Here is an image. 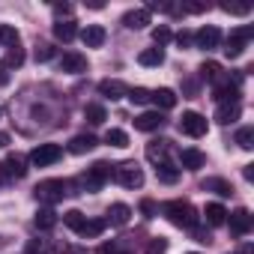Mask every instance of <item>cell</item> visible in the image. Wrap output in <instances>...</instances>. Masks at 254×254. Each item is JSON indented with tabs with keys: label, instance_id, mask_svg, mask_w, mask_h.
<instances>
[{
	"label": "cell",
	"instance_id": "obj_15",
	"mask_svg": "<svg viewBox=\"0 0 254 254\" xmlns=\"http://www.w3.org/2000/svg\"><path fill=\"white\" fill-rule=\"evenodd\" d=\"M162 123H165V120H162L159 111H144L141 117H135V129H141V132H156Z\"/></svg>",
	"mask_w": 254,
	"mask_h": 254
},
{
	"label": "cell",
	"instance_id": "obj_41",
	"mask_svg": "<svg viewBox=\"0 0 254 254\" xmlns=\"http://www.w3.org/2000/svg\"><path fill=\"white\" fill-rule=\"evenodd\" d=\"M21 63H24V51H21L18 45H12V48H9V57H6V69H9V66H21Z\"/></svg>",
	"mask_w": 254,
	"mask_h": 254
},
{
	"label": "cell",
	"instance_id": "obj_6",
	"mask_svg": "<svg viewBox=\"0 0 254 254\" xmlns=\"http://www.w3.org/2000/svg\"><path fill=\"white\" fill-rule=\"evenodd\" d=\"M27 174V159L12 153L3 165H0V183H12V180H21Z\"/></svg>",
	"mask_w": 254,
	"mask_h": 254
},
{
	"label": "cell",
	"instance_id": "obj_9",
	"mask_svg": "<svg viewBox=\"0 0 254 254\" xmlns=\"http://www.w3.org/2000/svg\"><path fill=\"white\" fill-rule=\"evenodd\" d=\"M147 159H150L156 168L171 165V141H150V144H147Z\"/></svg>",
	"mask_w": 254,
	"mask_h": 254
},
{
	"label": "cell",
	"instance_id": "obj_39",
	"mask_svg": "<svg viewBox=\"0 0 254 254\" xmlns=\"http://www.w3.org/2000/svg\"><path fill=\"white\" fill-rule=\"evenodd\" d=\"M165 251H168V239L156 236V239H150V242H147V254H165Z\"/></svg>",
	"mask_w": 254,
	"mask_h": 254
},
{
	"label": "cell",
	"instance_id": "obj_7",
	"mask_svg": "<svg viewBox=\"0 0 254 254\" xmlns=\"http://www.w3.org/2000/svg\"><path fill=\"white\" fill-rule=\"evenodd\" d=\"M60 156H63L60 144H39V147L30 153V162H33L36 168H48V165H54Z\"/></svg>",
	"mask_w": 254,
	"mask_h": 254
},
{
	"label": "cell",
	"instance_id": "obj_13",
	"mask_svg": "<svg viewBox=\"0 0 254 254\" xmlns=\"http://www.w3.org/2000/svg\"><path fill=\"white\" fill-rule=\"evenodd\" d=\"M227 215H230V230L236 236H245L251 230V224H254V218H251L248 209H236V212H227Z\"/></svg>",
	"mask_w": 254,
	"mask_h": 254
},
{
	"label": "cell",
	"instance_id": "obj_44",
	"mask_svg": "<svg viewBox=\"0 0 254 254\" xmlns=\"http://www.w3.org/2000/svg\"><path fill=\"white\" fill-rule=\"evenodd\" d=\"M191 230H194V239H197V242H212V236H209L206 230H200V227H191Z\"/></svg>",
	"mask_w": 254,
	"mask_h": 254
},
{
	"label": "cell",
	"instance_id": "obj_35",
	"mask_svg": "<svg viewBox=\"0 0 254 254\" xmlns=\"http://www.w3.org/2000/svg\"><path fill=\"white\" fill-rule=\"evenodd\" d=\"M171 39H174V33H171V27H165V24H159V27L153 30V42H156L159 48H162V45H168Z\"/></svg>",
	"mask_w": 254,
	"mask_h": 254
},
{
	"label": "cell",
	"instance_id": "obj_43",
	"mask_svg": "<svg viewBox=\"0 0 254 254\" xmlns=\"http://www.w3.org/2000/svg\"><path fill=\"white\" fill-rule=\"evenodd\" d=\"M141 212H144V215H147V218H153V215H156V212H159V206H156V203H153V200H141Z\"/></svg>",
	"mask_w": 254,
	"mask_h": 254
},
{
	"label": "cell",
	"instance_id": "obj_40",
	"mask_svg": "<svg viewBox=\"0 0 254 254\" xmlns=\"http://www.w3.org/2000/svg\"><path fill=\"white\" fill-rule=\"evenodd\" d=\"M221 9L230 12V15H248V12H251L248 3H221Z\"/></svg>",
	"mask_w": 254,
	"mask_h": 254
},
{
	"label": "cell",
	"instance_id": "obj_47",
	"mask_svg": "<svg viewBox=\"0 0 254 254\" xmlns=\"http://www.w3.org/2000/svg\"><path fill=\"white\" fill-rule=\"evenodd\" d=\"M242 174H245V180L251 183V180H254V165H245V171H242Z\"/></svg>",
	"mask_w": 254,
	"mask_h": 254
},
{
	"label": "cell",
	"instance_id": "obj_34",
	"mask_svg": "<svg viewBox=\"0 0 254 254\" xmlns=\"http://www.w3.org/2000/svg\"><path fill=\"white\" fill-rule=\"evenodd\" d=\"M126 96H129V102H132V105H147V102H153V93H150V90H144V87H135V90L126 93Z\"/></svg>",
	"mask_w": 254,
	"mask_h": 254
},
{
	"label": "cell",
	"instance_id": "obj_12",
	"mask_svg": "<svg viewBox=\"0 0 254 254\" xmlns=\"http://www.w3.org/2000/svg\"><path fill=\"white\" fill-rule=\"evenodd\" d=\"M81 39H84V45H87V48H102V45H105V39H108V33H105V27H102V24H87V27L81 30Z\"/></svg>",
	"mask_w": 254,
	"mask_h": 254
},
{
	"label": "cell",
	"instance_id": "obj_30",
	"mask_svg": "<svg viewBox=\"0 0 254 254\" xmlns=\"http://www.w3.org/2000/svg\"><path fill=\"white\" fill-rule=\"evenodd\" d=\"M84 221H87V215H84V212H78V209H69V212H63V224H66V227H72L75 233L84 227Z\"/></svg>",
	"mask_w": 254,
	"mask_h": 254
},
{
	"label": "cell",
	"instance_id": "obj_22",
	"mask_svg": "<svg viewBox=\"0 0 254 254\" xmlns=\"http://www.w3.org/2000/svg\"><path fill=\"white\" fill-rule=\"evenodd\" d=\"M33 224H36L39 230H51V227L57 224V212H54L51 206H42V209H36V218H33Z\"/></svg>",
	"mask_w": 254,
	"mask_h": 254
},
{
	"label": "cell",
	"instance_id": "obj_23",
	"mask_svg": "<svg viewBox=\"0 0 254 254\" xmlns=\"http://www.w3.org/2000/svg\"><path fill=\"white\" fill-rule=\"evenodd\" d=\"M203 189H206V191H215V194H221V197H230V194H233V186H230L227 180H221V177H209V180L203 183Z\"/></svg>",
	"mask_w": 254,
	"mask_h": 254
},
{
	"label": "cell",
	"instance_id": "obj_49",
	"mask_svg": "<svg viewBox=\"0 0 254 254\" xmlns=\"http://www.w3.org/2000/svg\"><path fill=\"white\" fill-rule=\"evenodd\" d=\"M189 254H194V251H189Z\"/></svg>",
	"mask_w": 254,
	"mask_h": 254
},
{
	"label": "cell",
	"instance_id": "obj_17",
	"mask_svg": "<svg viewBox=\"0 0 254 254\" xmlns=\"http://www.w3.org/2000/svg\"><path fill=\"white\" fill-rule=\"evenodd\" d=\"M215 99H218L221 105H224V102H239V87L221 78V81L215 84Z\"/></svg>",
	"mask_w": 254,
	"mask_h": 254
},
{
	"label": "cell",
	"instance_id": "obj_26",
	"mask_svg": "<svg viewBox=\"0 0 254 254\" xmlns=\"http://www.w3.org/2000/svg\"><path fill=\"white\" fill-rule=\"evenodd\" d=\"M75 33H78L75 21H57V24H54V36H57L60 42H72V39H75Z\"/></svg>",
	"mask_w": 254,
	"mask_h": 254
},
{
	"label": "cell",
	"instance_id": "obj_27",
	"mask_svg": "<svg viewBox=\"0 0 254 254\" xmlns=\"http://www.w3.org/2000/svg\"><path fill=\"white\" fill-rule=\"evenodd\" d=\"M153 102H156L159 108L171 111V108L177 105V93H174V90H168V87H162V90H156V93H153Z\"/></svg>",
	"mask_w": 254,
	"mask_h": 254
},
{
	"label": "cell",
	"instance_id": "obj_29",
	"mask_svg": "<svg viewBox=\"0 0 254 254\" xmlns=\"http://www.w3.org/2000/svg\"><path fill=\"white\" fill-rule=\"evenodd\" d=\"M102 230H105V221H102V218H96V221H90V218H87V221H84V227H81L78 233H81L84 239H96V236H102Z\"/></svg>",
	"mask_w": 254,
	"mask_h": 254
},
{
	"label": "cell",
	"instance_id": "obj_11",
	"mask_svg": "<svg viewBox=\"0 0 254 254\" xmlns=\"http://www.w3.org/2000/svg\"><path fill=\"white\" fill-rule=\"evenodd\" d=\"M60 72H69V75L87 72V57L78 54V51H66V54L60 57Z\"/></svg>",
	"mask_w": 254,
	"mask_h": 254
},
{
	"label": "cell",
	"instance_id": "obj_25",
	"mask_svg": "<svg viewBox=\"0 0 254 254\" xmlns=\"http://www.w3.org/2000/svg\"><path fill=\"white\" fill-rule=\"evenodd\" d=\"M138 63L141 66H162L165 63V51L162 48H147V51L138 54Z\"/></svg>",
	"mask_w": 254,
	"mask_h": 254
},
{
	"label": "cell",
	"instance_id": "obj_31",
	"mask_svg": "<svg viewBox=\"0 0 254 254\" xmlns=\"http://www.w3.org/2000/svg\"><path fill=\"white\" fill-rule=\"evenodd\" d=\"M84 117H87L93 126H102V123L108 120V114H105V108H102V105H87V108H84Z\"/></svg>",
	"mask_w": 254,
	"mask_h": 254
},
{
	"label": "cell",
	"instance_id": "obj_5",
	"mask_svg": "<svg viewBox=\"0 0 254 254\" xmlns=\"http://www.w3.org/2000/svg\"><path fill=\"white\" fill-rule=\"evenodd\" d=\"M114 177H117V183L126 186V189H141V186H144V171H141L135 162L120 165V168L114 171Z\"/></svg>",
	"mask_w": 254,
	"mask_h": 254
},
{
	"label": "cell",
	"instance_id": "obj_32",
	"mask_svg": "<svg viewBox=\"0 0 254 254\" xmlns=\"http://www.w3.org/2000/svg\"><path fill=\"white\" fill-rule=\"evenodd\" d=\"M105 144H111V147H129V135H126L123 129H108Z\"/></svg>",
	"mask_w": 254,
	"mask_h": 254
},
{
	"label": "cell",
	"instance_id": "obj_19",
	"mask_svg": "<svg viewBox=\"0 0 254 254\" xmlns=\"http://www.w3.org/2000/svg\"><path fill=\"white\" fill-rule=\"evenodd\" d=\"M180 165H183L186 171H200V168L206 165V156H203L200 150H183V156H180Z\"/></svg>",
	"mask_w": 254,
	"mask_h": 254
},
{
	"label": "cell",
	"instance_id": "obj_18",
	"mask_svg": "<svg viewBox=\"0 0 254 254\" xmlns=\"http://www.w3.org/2000/svg\"><path fill=\"white\" fill-rule=\"evenodd\" d=\"M239 114H242L239 102H224V105H218V111H215V120L227 126V123H236V120H239Z\"/></svg>",
	"mask_w": 254,
	"mask_h": 254
},
{
	"label": "cell",
	"instance_id": "obj_14",
	"mask_svg": "<svg viewBox=\"0 0 254 254\" xmlns=\"http://www.w3.org/2000/svg\"><path fill=\"white\" fill-rule=\"evenodd\" d=\"M99 93H102L105 99H111V102H117V99H123L126 93H129V87H126L123 81H117V78H114V81H111V78H105V81L99 84Z\"/></svg>",
	"mask_w": 254,
	"mask_h": 254
},
{
	"label": "cell",
	"instance_id": "obj_16",
	"mask_svg": "<svg viewBox=\"0 0 254 254\" xmlns=\"http://www.w3.org/2000/svg\"><path fill=\"white\" fill-rule=\"evenodd\" d=\"M129 218H132V209H129V206H126V203H114V206L108 209V221H105V224L123 227V224H129Z\"/></svg>",
	"mask_w": 254,
	"mask_h": 254
},
{
	"label": "cell",
	"instance_id": "obj_4",
	"mask_svg": "<svg viewBox=\"0 0 254 254\" xmlns=\"http://www.w3.org/2000/svg\"><path fill=\"white\" fill-rule=\"evenodd\" d=\"M206 129H209V123H206V117L197 114V111H186L183 120H180V132L189 135V138H203Z\"/></svg>",
	"mask_w": 254,
	"mask_h": 254
},
{
	"label": "cell",
	"instance_id": "obj_24",
	"mask_svg": "<svg viewBox=\"0 0 254 254\" xmlns=\"http://www.w3.org/2000/svg\"><path fill=\"white\" fill-rule=\"evenodd\" d=\"M203 215H206V221H209L212 227H218V224H224V221H227V209H224L221 203H206Z\"/></svg>",
	"mask_w": 254,
	"mask_h": 254
},
{
	"label": "cell",
	"instance_id": "obj_50",
	"mask_svg": "<svg viewBox=\"0 0 254 254\" xmlns=\"http://www.w3.org/2000/svg\"><path fill=\"white\" fill-rule=\"evenodd\" d=\"M117 254H120V251H117Z\"/></svg>",
	"mask_w": 254,
	"mask_h": 254
},
{
	"label": "cell",
	"instance_id": "obj_36",
	"mask_svg": "<svg viewBox=\"0 0 254 254\" xmlns=\"http://www.w3.org/2000/svg\"><path fill=\"white\" fill-rule=\"evenodd\" d=\"M0 42H6L9 48H12V45H18V30H15V27H9V24H0Z\"/></svg>",
	"mask_w": 254,
	"mask_h": 254
},
{
	"label": "cell",
	"instance_id": "obj_3",
	"mask_svg": "<svg viewBox=\"0 0 254 254\" xmlns=\"http://www.w3.org/2000/svg\"><path fill=\"white\" fill-rule=\"evenodd\" d=\"M114 165H108V162H96L93 168H87V174L81 177V186L84 189H90V191H96V189H102L111 177H114V171H111Z\"/></svg>",
	"mask_w": 254,
	"mask_h": 254
},
{
	"label": "cell",
	"instance_id": "obj_1",
	"mask_svg": "<svg viewBox=\"0 0 254 254\" xmlns=\"http://www.w3.org/2000/svg\"><path fill=\"white\" fill-rule=\"evenodd\" d=\"M162 215L177 227H189V230L197 227V212H194V206L189 200H168L162 206Z\"/></svg>",
	"mask_w": 254,
	"mask_h": 254
},
{
	"label": "cell",
	"instance_id": "obj_20",
	"mask_svg": "<svg viewBox=\"0 0 254 254\" xmlns=\"http://www.w3.org/2000/svg\"><path fill=\"white\" fill-rule=\"evenodd\" d=\"M123 24L129 27V30H141V27L150 24V12H147V9H132V12L123 15Z\"/></svg>",
	"mask_w": 254,
	"mask_h": 254
},
{
	"label": "cell",
	"instance_id": "obj_10",
	"mask_svg": "<svg viewBox=\"0 0 254 254\" xmlns=\"http://www.w3.org/2000/svg\"><path fill=\"white\" fill-rule=\"evenodd\" d=\"M194 42H197V48L212 51V48H218V42H221V30L212 27V24H206V27H200V30L194 33Z\"/></svg>",
	"mask_w": 254,
	"mask_h": 254
},
{
	"label": "cell",
	"instance_id": "obj_45",
	"mask_svg": "<svg viewBox=\"0 0 254 254\" xmlns=\"http://www.w3.org/2000/svg\"><path fill=\"white\" fill-rule=\"evenodd\" d=\"M3 84H9V69H6V63H0V87Z\"/></svg>",
	"mask_w": 254,
	"mask_h": 254
},
{
	"label": "cell",
	"instance_id": "obj_37",
	"mask_svg": "<svg viewBox=\"0 0 254 254\" xmlns=\"http://www.w3.org/2000/svg\"><path fill=\"white\" fill-rule=\"evenodd\" d=\"M156 171H159V180L162 183H177L180 180V171L174 165H165V168H156Z\"/></svg>",
	"mask_w": 254,
	"mask_h": 254
},
{
	"label": "cell",
	"instance_id": "obj_38",
	"mask_svg": "<svg viewBox=\"0 0 254 254\" xmlns=\"http://www.w3.org/2000/svg\"><path fill=\"white\" fill-rule=\"evenodd\" d=\"M51 57H54V45H48V42H39V45H36V60H39V63H48Z\"/></svg>",
	"mask_w": 254,
	"mask_h": 254
},
{
	"label": "cell",
	"instance_id": "obj_28",
	"mask_svg": "<svg viewBox=\"0 0 254 254\" xmlns=\"http://www.w3.org/2000/svg\"><path fill=\"white\" fill-rule=\"evenodd\" d=\"M200 78H203V81H212V84H218V81H221V66H218L215 60H206V63L200 66Z\"/></svg>",
	"mask_w": 254,
	"mask_h": 254
},
{
	"label": "cell",
	"instance_id": "obj_46",
	"mask_svg": "<svg viewBox=\"0 0 254 254\" xmlns=\"http://www.w3.org/2000/svg\"><path fill=\"white\" fill-rule=\"evenodd\" d=\"M54 12H57V15H69L72 6H69V3H54Z\"/></svg>",
	"mask_w": 254,
	"mask_h": 254
},
{
	"label": "cell",
	"instance_id": "obj_2",
	"mask_svg": "<svg viewBox=\"0 0 254 254\" xmlns=\"http://www.w3.org/2000/svg\"><path fill=\"white\" fill-rule=\"evenodd\" d=\"M33 194H36V200L39 203H57V200H63L66 194H69V186L63 183V180H42L36 189H33Z\"/></svg>",
	"mask_w": 254,
	"mask_h": 254
},
{
	"label": "cell",
	"instance_id": "obj_21",
	"mask_svg": "<svg viewBox=\"0 0 254 254\" xmlns=\"http://www.w3.org/2000/svg\"><path fill=\"white\" fill-rule=\"evenodd\" d=\"M96 147V138L93 135H75L72 141H69V153L72 156H84V153H90Z\"/></svg>",
	"mask_w": 254,
	"mask_h": 254
},
{
	"label": "cell",
	"instance_id": "obj_8",
	"mask_svg": "<svg viewBox=\"0 0 254 254\" xmlns=\"http://www.w3.org/2000/svg\"><path fill=\"white\" fill-rule=\"evenodd\" d=\"M251 36H254V27H239V30H233V36L227 39L224 54H227V57H239V54L245 51V45H248Z\"/></svg>",
	"mask_w": 254,
	"mask_h": 254
},
{
	"label": "cell",
	"instance_id": "obj_33",
	"mask_svg": "<svg viewBox=\"0 0 254 254\" xmlns=\"http://www.w3.org/2000/svg\"><path fill=\"white\" fill-rule=\"evenodd\" d=\"M236 144L242 150H251L254 147V129H251V126H242V129L236 132Z\"/></svg>",
	"mask_w": 254,
	"mask_h": 254
},
{
	"label": "cell",
	"instance_id": "obj_42",
	"mask_svg": "<svg viewBox=\"0 0 254 254\" xmlns=\"http://www.w3.org/2000/svg\"><path fill=\"white\" fill-rule=\"evenodd\" d=\"M191 39H194V36H191L189 30H180V33H177V45H180V48H189Z\"/></svg>",
	"mask_w": 254,
	"mask_h": 254
},
{
	"label": "cell",
	"instance_id": "obj_48",
	"mask_svg": "<svg viewBox=\"0 0 254 254\" xmlns=\"http://www.w3.org/2000/svg\"><path fill=\"white\" fill-rule=\"evenodd\" d=\"M6 144H9V135H6V132H0V150H3Z\"/></svg>",
	"mask_w": 254,
	"mask_h": 254
}]
</instances>
